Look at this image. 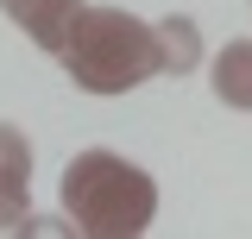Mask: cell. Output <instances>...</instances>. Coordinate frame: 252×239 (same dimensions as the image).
<instances>
[{
  "mask_svg": "<svg viewBox=\"0 0 252 239\" xmlns=\"http://www.w3.org/2000/svg\"><path fill=\"white\" fill-rule=\"evenodd\" d=\"M158 214V182L120 157V151L94 145L76 151L63 170V220L89 239H139Z\"/></svg>",
  "mask_w": 252,
  "mask_h": 239,
  "instance_id": "cell-1",
  "label": "cell"
},
{
  "mask_svg": "<svg viewBox=\"0 0 252 239\" xmlns=\"http://www.w3.org/2000/svg\"><path fill=\"white\" fill-rule=\"evenodd\" d=\"M57 63L69 69V82L82 94H126L145 76H158V38L126 6H82Z\"/></svg>",
  "mask_w": 252,
  "mask_h": 239,
  "instance_id": "cell-2",
  "label": "cell"
},
{
  "mask_svg": "<svg viewBox=\"0 0 252 239\" xmlns=\"http://www.w3.org/2000/svg\"><path fill=\"white\" fill-rule=\"evenodd\" d=\"M32 227V145L19 126L0 120V233Z\"/></svg>",
  "mask_w": 252,
  "mask_h": 239,
  "instance_id": "cell-3",
  "label": "cell"
},
{
  "mask_svg": "<svg viewBox=\"0 0 252 239\" xmlns=\"http://www.w3.org/2000/svg\"><path fill=\"white\" fill-rule=\"evenodd\" d=\"M0 13L26 31L38 51H51V57H57L63 44H69V26H76L82 0H0Z\"/></svg>",
  "mask_w": 252,
  "mask_h": 239,
  "instance_id": "cell-4",
  "label": "cell"
},
{
  "mask_svg": "<svg viewBox=\"0 0 252 239\" xmlns=\"http://www.w3.org/2000/svg\"><path fill=\"white\" fill-rule=\"evenodd\" d=\"M208 82H215V101H220V107L252 114V38L220 44V57H215V69H208Z\"/></svg>",
  "mask_w": 252,
  "mask_h": 239,
  "instance_id": "cell-5",
  "label": "cell"
},
{
  "mask_svg": "<svg viewBox=\"0 0 252 239\" xmlns=\"http://www.w3.org/2000/svg\"><path fill=\"white\" fill-rule=\"evenodd\" d=\"M152 38H158V76H189V69L202 63V31H195V19H183V13L158 19Z\"/></svg>",
  "mask_w": 252,
  "mask_h": 239,
  "instance_id": "cell-6",
  "label": "cell"
}]
</instances>
